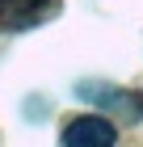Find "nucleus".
I'll return each instance as SVG.
<instances>
[{"label": "nucleus", "instance_id": "nucleus-2", "mask_svg": "<svg viewBox=\"0 0 143 147\" xmlns=\"http://www.w3.org/2000/svg\"><path fill=\"white\" fill-rule=\"evenodd\" d=\"M118 139V130H114V122H105L101 113H80V118H72V122L63 126V143L67 147H80V143H114Z\"/></svg>", "mask_w": 143, "mask_h": 147}, {"label": "nucleus", "instance_id": "nucleus-1", "mask_svg": "<svg viewBox=\"0 0 143 147\" xmlns=\"http://www.w3.org/2000/svg\"><path fill=\"white\" fill-rule=\"evenodd\" d=\"M55 9H59V0H0V34L42 25Z\"/></svg>", "mask_w": 143, "mask_h": 147}]
</instances>
